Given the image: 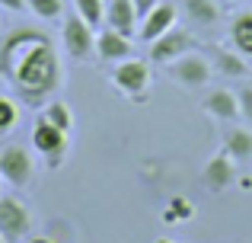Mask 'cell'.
Masks as SVG:
<instances>
[{
	"mask_svg": "<svg viewBox=\"0 0 252 243\" xmlns=\"http://www.w3.org/2000/svg\"><path fill=\"white\" fill-rule=\"evenodd\" d=\"M0 77L13 96L45 106L61 87V58L45 32L19 26L0 42Z\"/></svg>",
	"mask_w": 252,
	"mask_h": 243,
	"instance_id": "obj_1",
	"label": "cell"
},
{
	"mask_svg": "<svg viewBox=\"0 0 252 243\" xmlns=\"http://www.w3.org/2000/svg\"><path fill=\"white\" fill-rule=\"evenodd\" d=\"M150 83H154L150 64L141 61V58H125L112 70V87L122 96H128L131 103H147L150 100Z\"/></svg>",
	"mask_w": 252,
	"mask_h": 243,
	"instance_id": "obj_2",
	"label": "cell"
},
{
	"mask_svg": "<svg viewBox=\"0 0 252 243\" xmlns=\"http://www.w3.org/2000/svg\"><path fill=\"white\" fill-rule=\"evenodd\" d=\"M166 70L182 90H201V87H208L211 77H214V68H211L208 55H204L201 48H195V51H189V55L169 61Z\"/></svg>",
	"mask_w": 252,
	"mask_h": 243,
	"instance_id": "obj_3",
	"label": "cell"
},
{
	"mask_svg": "<svg viewBox=\"0 0 252 243\" xmlns=\"http://www.w3.org/2000/svg\"><path fill=\"white\" fill-rule=\"evenodd\" d=\"M32 147L48 160L51 170H58L64 163V157H67L70 135H67V131H61V128H55L51 122H45L42 115H38L35 125H32Z\"/></svg>",
	"mask_w": 252,
	"mask_h": 243,
	"instance_id": "obj_4",
	"label": "cell"
},
{
	"mask_svg": "<svg viewBox=\"0 0 252 243\" xmlns=\"http://www.w3.org/2000/svg\"><path fill=\"white\" fill-rule=\"evenodd\" d=\"M61 45L70 55V61H90V58H96V29L86 26L74 13L61 26Z\"/></svg>",
	"mask_w": 252,
	"mask_h": 243,
	"instance_id": "obj_5",
	"label": "cell"
},
{
	"mask_svg": "<svg viewBox=\"0 0 252 243\" xmlns=\"http://www.w3.org/2000/svg\"><path fill=\"white\" fill-rule=\"evenodd\" d=\"M35 173V160L23 144H6L0 147V179L10 182L13 189H26Z\"/></svg>",
	"mask_w": 252,
	"mask_h": 243,
	"instance_id": "obj_6",
	"label": "cell"
},
{
	"mask_svg": "<svg viewBox=\"0 0 252 243\" xmlns=\"http://www.w3.org/2000/svg\"><path fill=\"white\" fill-rule=\"evenodd\" d=\"M195 48H198V42H195V35H191V29H185V26L176 23L166 35L150 42L147 58H150V64H163V68H166L169 61H176V58L189 55V51H195Z\"/></svg>",
	"mask_w": 252,
	"mask_h": 243,
	"instance_id": "obj_7",
	"label": "cell"
},
{
	"mask_svg": "<svg viewBox=\"0 0 252 243\" xmlns=\"http://www.w3.org/2000/svg\"><path fill=\"white\" fill-rule=\"evenodd\" d=\"M32 231V211L16 195H0V237L6 243L26 240Z\"/></svg>",
	"mask_w": 252,
	"mask_h": 243,
	"instance_id": "obj_8",
	"label": "cell"
},
{
	"mask_svg": "<svg viewBox=\"0 0 252 243\" xmlns=\"http://www.w3.org/2000/svg\"><path fill=\"white\" fill-rule=\"evenodd\" d=\"M176 23H179V6L169 3V0H160V3L141 19V26H137V38H141L144 45H150V42H157L160 35H166Z\"/></svg>",
	"mask_w": 252,
	"mask_h": 243,
	"instance_id": "obj_9",
	"label": "cell"
},
{
	"mask_svg": "<svg viewBox=\"0 0 252 243\" xmlns=\"http://www.w3.org/2000/svg\"><path fill=\"white\" fill-rule=\"evenodd\" d=\"M201 179H204V189L214 195H220L223 189H230L236 182V160L227 154V150H217L201 170Z\"/></svg>",
	"mask_w": 252,
	"mask_h": 243,
	"instance_id": "obj_10",
	"label": "cell"
},
{
	"mask_svg": "<svg viewBox=\"0 0 252 243\" xmlns=\"http://www.w3.org/2000/svg\"><path fill=\"white\" fill-rule=\"evenodd\" d=\"M105 26L122 35L134 38L137 26H141V16L134 10V0H105Z\"/></svg>",
	"mask_w": 252,
	"mask_h": 243,
	"instance_id": "obj_11",
	"label": "cell"
},
{
	"mask_svg": "<svg viewBox=\"0 0 252 243\" xmlns=\"http://www.w3.org/2000/svg\"><path fill=\"white\" fill-rule=\"evenodd\" d=\"M204 55H208L214 74H223V77H246L249 74V61L233 48V45H230V48H223V45H208Z\"/></svg>",
	"mask_w": 252,
	"mask_h": 243,
	"instance_id": "obj_12",
	"label": "cell"
},
{
	"mask_svg": "<svg viewBox=\"0 0 252 243\" xmlns=\"http://www.w3.org/2000/svg\"><path fill=\"white\" fill-rule=\"evenodd\" d=\"M201 109L214 122H236V119H240V100H236V90H227V87L211 90V93L201 100Z\"/></svg>",
	"mask_w": 252,
	"mask_h": 243,
	"instance_id": "obj_13",
	"label": "cell"
},
{
	"mask_svg": "<svg viewBox=\"0 0 252 243\" xmlns=\"http://www.w3.org/2000/svg\"><path fill=\"white\" fill-rule=\"evenodd\" d=\"M131 51H134V45H131L128 35L109 29V26H102V29L96 32V58H102V61H109V64H118V61H125V58H131Z\"/></svg>",
	"mask_w": 252,
	"mask_h": 243,
	"instance_id": "obj_14",
	"label": "cell"
},
{
	"mask_svg": "<svg viewBox=\"0 0 252 243\" xmlns=\"http://www.w3.org/2000/svg\"><path fill=\"white\" fill-rule=\"evenodd\" d=\"M179 13L185 16L189 26H198V29H214L220 23V6L217 0H182Z\"/></svg>",
	"mask_w": 252,
	"mask_h": 243,
	"instance_id": "obj_15",
	"label": "cell"
},
{
	"mask_svg": "<svg viewBox=\"0 0 252 243\" xmlns=\"http://www.w3.org/2000/svg\"><path fill=\"white\" fill-rule=\"evenodd\" d=\"M230 45L252 61V6H243L230 16Z\"/></svg>",
	"mask_w": 252,
	"mask_h": 243,
	"instance_id": "obj_16",
	"label": "cell"
},
{
	"mask_svg": "<svg viewBox=\"0 0 252 243\" xmlns=\"http://www.w3.org/2000/svg\"><path fill=\"white\" fill-rule=\"evenodd\" d=\"M233 160H249L252 157V128L240 125V128H227L223 131V147Z\"/></svg>",
	"mask_w": 252,
	"mask_h": 243,
	"instance_id": "obj_17",
	"label": "cell"
},
{
	"mask_svg": "<svg viewBox=\"0 0 252 243\" xmlns=\"http://www.w3.org/2000/svg\"><path fill=\"white\" fill-rule=\"evenodd\" d=\"M38 115H42L45 122H51L55 128L67 131V135H70V128H74V112H70V106H67V103H61V100H48Z\"/></svg>",
	"mask_w": 252,
	"mask_h": 243,
	"instance_id": "obj_18",
	"label": "cell"
},
{
	"mask_svg": "<svg viewBox=\"0 0 252 243\" xmlns=\"http://www.w3.org/2000/svg\"><path fill=\"white\" fill-rule=\"evenodd\" d=\"M74 10L93 29H102L105 26V0H74Z\"/></svg>",
	"mask_w": 252,
	"mask_h": 243,
	"instance_id": "obj_19",
	"label": "cell"
},
{
	"mask_svg": "<svg viewBox=\"0 0 252 243\" xmlns=\"http://www.w3.org/2000/svg\"><path fill=\"white\" fill-rule=\"evenodd\" d=\"M26 6H29V13L35 19H45V23L61 19L64 13V0H26Z\"/></svg>",
	"mask_w": 252,
	"mask_h": 243,
	"instance_id": "obj_20",
	"label": "cell"
},
{
	"mask_svg": "<svg viewBox=\"0 0 252 243\" xmlns=\"http://www.w3.org/2000/svg\"><path fill=\"white\" fill-rule=\"evenodd\" d=\"M16 122H19V106H16V100L0 93V131H10Z\"/></svg>",
	"mask_w": 252,
	"mask_h": 243,
	"instance_id": "obj_21",
	"label": "cell"
},
{
	"mask_svg": "<svg viewBox=\"0 0 252 243\" xmlns=\"http://www.w3.org/2000/svg\"><path fill=\"white\" fill-rule=\"evenodd\" d=\"M236 100H240V119L252 128V83H243L236 90Z\"/></svg>",
	"mask_w": 252,
	"mask_h": 243,
	"instance_id": "obj_22",
	"label": "cell"
},
{
	"mask_svg": "<svg viewBox=\"0 0 252 243\" xmlns=\"http://www.w3.org/2000/svg\"><path fill=\"white\" fill-rule=\"evenodd\" d=\"M157 3H160V0H134V10H137V16L144 19V16H147V13L157 6Z\"/></svg>",
	"mask_w": 252,
	"mask_h": 243,
	"instance_id": "obj_23",
	"label": "cell"
},
{
	"mask_svg": "<svg viewBox=\"0 0 252 243\" xmlns=\"http://www.w3.org/2000/svg\"><path fill=\"white\" fill-rule=\"evenodd\" d=\"M0 6L3 10H10V13H26L29 6H26V0H0Z\"/></svg>",
	"mask_w": 252,
	"mask_h": 243,
	"instance_id": "obj_24",
	"label": "cell"
},
{
	"mask_svg": "<svg viewBox=\"0 0 252 243\" xmlns=\"http://www.w3.org/2000/svg\"><path fill=\"white\" fill-rule=\"evenodd\" d=\"M23 243H55V240H51V237H26Z\"/></svg>",
	"mask_w": 252,
	"mask_h": 243,
	"instance_id": "obj_25",
	"label": "cell"
},
{
	"mask_svg": "<svg viewBox=\"0 0 252 243\" xmlns=\"http://www.w3.org/2000/svg\"><path fill=\"white\" fill-rule=\"evenodd\" d=\"M240 186H243V189H252V176H243V179H240Z\"/></svg>",
	"mask_w": 252,
	"mask_h": 243,
	"instance_id": "obj_26",
	"label": "cell"
},
{
	"mask_svg": "<svg viewBox=\"0 0 252 243\" xmlns=\"http://www.w3.org/2000/svg\"><path fill=\"white\" fill-rule=\"evenodd\" d=\"M154 243H179V240H169V237H160V240H154Z\"/></svg>",
	"mask_w": 252,
	"mask_h": 243,
	"instance_id": "obj_27",
	"label": "cell"
},
{
	"mask_svg": "<svg viewBox=\"0 0 252 243\" xmlns=\"http://www.w3.org/2000/svg\"><path fill=\"white\" fill-rule=\"evenodd\" d=\"M230 3H249V0H230Z\"/></svg>",
	"mask_w": 252,
	"mask_h": 243,
	"instance_id": "obj_28",
	"label": "cell"
},
{
	"mask_svg": "<svg viewBox=\"0 0 252 243\" xmlns=\"http://www.w3.org/2000/svg\"><path fill=\"white\" fill-rule=\"evenodd\" d=\"M0 243H6V240H3V237H0Z\"/></svg>",
	"mask_w": 252,
	"mask_h": 243,
	"instance_id": "obj_29",
	"label": "cell"
},
{
	"mask_svg": "<svg viewBox=\"0 0 252 243\" xmlns=\"http://www.w3.org/2000/svg\"><path fill=\"white\" fill-rule=\"evenodd\" d=\"M0 182H3V179H0Z\"/></svg>",
	"mask_w": 252,
	"mask_h": 243,
	"instance_id": "obj_30",
	"label": "cell"
},
{
	"mask_svg": "<svg viewBox=\"0 0 252 243\" xmlns=\"http://www.w3.org/2000/svg\"><path fill=\"white\" fill-rule=\"evenodd\" d=\"M249 83H252V80H249Z\"/></svg>",
	"mask_w": 252,
	"mask_h": 243,
	"instance_id": "obj_31",
	"label": "cell"
}]
</instances>
